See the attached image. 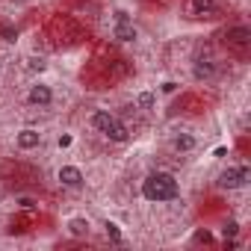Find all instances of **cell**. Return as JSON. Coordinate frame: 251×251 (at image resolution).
<instances>
[{
  "label": "cell",
  "instance_id": "1",
  "mask_svg": "<svg viewBox=\"0 0 251 251\" xmlns=\"http://www.w3.org/2000/svg\"><path fill=\"white\" fill-rule=\"evenodd\" d=\"M142 195L148 201H172L177 198V180L169 172H154L142 180Z\"/></svg>",
  "mask_w": 251,
  "mask_h": 251
},
{
  "label": "cell",
  "instance_id": "2",
  "mask_svg": "<svg viewBox=\"0 0 251 251\" xmlns=\"http://www.w3.org/2000/svg\"><path fill=\"white\" fill-rule=\"evenodd\" d=\"M245 180H248V169H245V166L227 169V172L219 175V186H222V189H239V186H245Z\"/></svg>",
  "mask_w": 251,
  "mask_h": 251
},
{
  "label": "cell",
  "instance_id": "3",
  "mask_svg": "<svg viewBox=\"0 0 251 251\" xmlns=\"http://www.w3.org/2000/svg\"><path fill=\"white\" fill-rule=\"evenodd\" d=\"M56 177H59V183H62V186H71V189L83 186V172H80L77 166H62Z\"/></svg>",
  "mask_w": 251,
  "mask_h": 251
},
{
  "label": "cell",
  "instance_id": "4",
  "mask_svg": "<svg viewBox=\"0 0 251 251\" xmlns=\"http://www.w3.org/2000/svg\"><path fill=\"white\" fill-rule=\"evenodd\" d=\"M30 103H36V106H48L50 100H53V92H50V86H45V83H36V86H30Z\"/></svg>",
  "mask_w": 251,
  "mask_h": 251
},
{
  "label": "cell",
  "instance_id": "5",
  "mask_svg": "<svg viewBox=\"0 0 251 251\" xmlns=\"http://www.w3.org/2000/svg\"><path fill=\"white\" fill-rule=\"evenodd\" d=\"M15 142H18V148H21V151H33V148H39L42 133H39V130H33V127H24V130L15 136Z\"/></svg>",
  "mask_w": 251,
  "mask_h": 251
},
{
  "label": "cell",
  "instance_id": "6",
  "mask_svg": "<svg viewBox=\"0 0 251 251\" xmlns=\"http://www.w3.org/2000/svg\"><path fill=\"white\" fill-rule=\"evenodd\" d=\"M225 39H227V45H233V48H245V45L251 42V30H248V27H230V30L225 33Z\"/></svg>",
  "mask_w": 251,
  "mask_h": 251
},
{
  "label": "cell",
  "instance_id": "7",
  "mask_svg": "<svg viewBox=\"0 0 251 251\" xmlns=\"http://www.w3.org/2000/svg\"><path fill=\"white\" fill-rule=\"evenodd\" d=\"M192 77H195V80H213V77H216L213 59H198V62L192 65Z\"/></svg>",
  "mask_w": 251,
  "mask_h": 251
},
{
  "label": "cell",
  "instance_id": "8",
  "mask_svg": "<svg viewBox=\"0 0 251 251\" xmlns=\"http://www.w3.org/2000/svg\"><path fill=\"white\" fill-rule=\"evenodd\" d=\"M103 133H106V139H112V142H127V139H130V133H127V127H124V124H121L118 118H115V121L109 124V127H106Z\"/></svg>",
  "mask_w": 251,
  "mask_h": 251
},
{
  "label": "cell",
  "instance_id": "9",
  "mask_svg": "<svg viewBox=\"0 0 251 251\" xmlns=\"http://www.w3.org/2000/svg\"><path fill=\"white\" fill-rule=\"evenodd\" d=\"M112 36H115L118 42H133V39H136V27H133L130 21H121V24L112 27Z\"/></svg>",
  "mask_w": 251,
  "mask_h": 251
},
{
  "label": "cell",
  "instance_id": "10",
  "mask_svg": "<svg viewBox=\"0 0 251 251\" xmlns=\"http://www.w3.org/2000/svg\"><path fill=\"white\" fill-rule=\"evenodd\" d=\"M112 121H115V115H112V112H106V109H95V112H92V127H98L100 133L109 127Z\"/></svg>",
  "mask_w": 251,
  "mask_h": 251
},
{
  "label": "cell",
  "instance_id": "11",
  "mask_svg": "<svg viewBox=\"0 0 251 251\" xmlns=\"http://www.w3.org/2000/svg\"><path fill=\"white\" fill-rule=\"evenodd\" d=\"M172 145H175V151H180V154H186V151H192V148L198 145V139H195L192 133H177Z\"/></svg>",
  "mask_w": 251,
  "mask_h": 251
},
{
  "label": "cell",
  "instance_id": "12",
  "mask_svg": "<svg viewBox=\"0 0 251 251\" xmlns=\"http://www.w3.org/2000/svg\"><path fill=\"white\" fill-rule=\"evenodd\" d=\"M216 0H192V12L195 15H216Z\"/></svg>",
  "mask_w": 251,
  "mask_h": 251
},
{
  "label": "cell",
  "instance_id": "13",
  "mask_svg": "<svg viewBox=\"0 0 251 251\" xmlns=\"http://www.w3.org/2000/svg\"><path fill=\"white\" fill-rule=\"evenodd\" d=\"M68 230H71L74 236H89V222H86V219H71V222H68Z\"/></svg>",
  "mask_w": 251,
  "mask_h": 251
},
{
  "label": "cell",
  "instance_id": "14",
  "mask_svg": "<svg viewBox=\"0 0 251 251\" xmlns=\"http://www.w3.org/2000/svg\"><path fill=\"white\" fill-rule=\"evenodd\" d=\"M136 103H139V109H151V106L157 103V98H154L151 92H142V95L136 98Z\"/></svg>",
  "mask_w": 251,
  "mask_h": 251
},
{
  "label": "cell",
  "instance_id": "15",
  "mask_svg": "<svg viewBox=\"0 0 251 251\" xmlns=\"http://www.w3.org/2000/svg\"><path fill=\"white\" fill-rule=\"evenodd\" d=\"M103 230H106V236H109L112 242H121V230H118L115 222H103Z\"/></svg>",
  "mask_w": 251,
  "mask_h": 251
},
{
  "label": "cell",
  "instance_id": "16",
  "mask_svg": "<svg viewBox=\"0 0 251 251\" xmlns=\"http://www.w3.org/2000/svg\"><path fill=\"white\" fill-rule=\"evenodd\" d=\"M27 65H30V71H45V68H48V62H45L42 56H33Z\"/></svg>",
  "mask_w": 251,
  "mask_h": 251
},
{
  "label": "cell",
  "instance_id": "17",
  "mask_svg": "<svg viewBox=\"0 0 251 251\" xmlns=\"http://www.w3.org/2000/svg\"><path fill=\"white\" fill-rule=\"evenodd\" d=\"M236 230H239V227H236V222H227V225L222 227V233H225V239H227V236H236Z\"/></svg>",
  "mask_w": 251,
  "mask_h": 251
},
{
  "label": "cell",
  "instance_id": "18",
  "mask_svg": "<svg viewBox=\"0 0 251 251\" xmlns=\"http://www.w3.org/2000/svg\"><path fill=\"white\" fill-rule=\"evenodd\" d=\"M56 145H59V148H68V145H71V136H68V133H62V136L56 139Z\"/></svg>",
  "mask_w": 251,
  "mask_h": 251
},
{
  "label": "cell",
  "instance_id": "19",
  "mask_svg": "<svg viewBox=\"0 0 251 251\" xmlns=\"http://www.w3.org/2000/svg\"><path fill=\"white\" fill-rule=\"evenodd\" d=\"M121 21H130V18H127V12L118 9V12H115V24H121Z\"/></svg>",
  "mask_w": 251,
  "mask_h": 251
},
{
  "label": "cell",
  "instance_id": "20",
  "mask_svg": "<svg viewBox=\"0 0 251 251\" xmlns=\"http://www.w3.org/2000/svg\"><path fill=\"white\" fill-rule=\"evenodd\" d=\"M175 89H177V83H172V80H169V83H163V92H166V95H169V92H175Z\"/></svg>",
  "mask_w": 251,
  "mask_h": 251
},
{
  "label": "cell",
  "instance_id": "21",
  "mask_svg": "<svg viewBox=\"0 0 251 251\" xmlns=\"http://www.w3.org/2000/svg\"><path fill=\"white\" fill-rule=\"evenodd\" d=\"M18 204H21L24 210H30V207H33V201H30V198H18Z\"/></svg>",
  "mask_w": 251,
  "mask_h": 251
}]
</instances>
